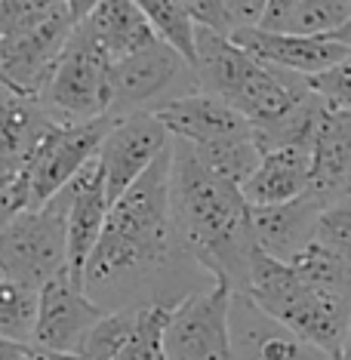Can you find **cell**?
<instances>
[{
	"mask_svg": "<svg viewBox=\"0 0 351 360\" xmlns=\"http://www.w3.org/2000/svg\"><path fill=\"white\" fill-rule=\"evenodd\" d=\"M173 145L160 154L111 203L105 231L84 268L87 296L105 311L117 308H176L191 292L207 290L216 277L185 250L170 194Z\"/></svg>",
	"mask_w": 351,
	"mask_h": 360,
	"instance_id": "1",
	"label": "cell"
},
{
	"mask_svg": "<svg viewBox=\"0 0 351 360\" xmlns=\"http://www.w3.org/2000/svg\"><path fill=\"white\" fill-rule=\"evenodd\" d=\"M170 194L185 250L216 281L243 292L250 283L253 256L259 250L253 234V203L243 188L213 173L191 142L173 136Z\"/></svg>",
	"mask_w": 351,
	"mask_h": 360,
	"instance_id": "2",
	"label": "cell"
},
{
	"mask_svg": "<svg viewBox=\"0 0 351 360\" xmlns=\"http://www.w3.org/2000/svg\"><path fill=\"white\" fill-rule=\"evenodd\" d=\"M243 292L277 323L342 360L351 330V296L317 290L293 268V262L274 259L262 250L253 256Z\"/></svg>",
	"mask_w": 351,
	"mask_h": 360,
	"instance_id": "3",
	"label": "cell"
},
{
	"mask_svg": "<svg viewBox=\"0 0 351 360\" xmlns=\"http://www.w3.org/2000/svg\"><path fill=\"white\" fill-rule=\"evenodd\" d=\"M200 93L191 59L173 44L158 40L148 50L114 59L108 71V114H158L170 102Z\"/></svg>",
	"mask_w": 351,
	"mask_h": 360,
	"instance_id": "4",
	"label": "cell"
},
{
	"mask_svg": "<svg viewBox=\"0 0 351 360\" xmlns=\"http://www.w3.org/2000/svg\"><path fill=\"white\" fill-rule=\"evenodd\" d=\"M68 268V191L0 225V274L44 286Z\"/></svg>",
	"mask_w": 351,
	"mask_h": 360,
	"instance_id": "5",
	"label": "cell"
},
{
	"mask_svg": "<svg viewBox=\"0 0 351 360\" xmlns=\"http://www.w3.org/2000/svg\"><path fill=\"white\" fill-rule=\"evenodd\" d=\"M108 50L96 40L84 22H77L75 34L65 44L46 86L37 102L56 124H84L108 114Z\"/></svg>",
	"mask_w": 351,
	"mask_h": 360,
	"instance_id": "6",
	"label": "cell"
},
{
	"mask_svg": "<svg viewBox=\"0 0 351 360\" xmlns=\"http://www.w3.org/2000/svg\"><path fill=\"white\" fill-rule=\"evenodd\" d=\"M231 299V286L216 281L179 302L167 321V360H234Z\"/></svg>",
	"mask_w": 351,
	"mask_h": 360,
	"instance_id": "7",
	"label": "cell"
},
{
	"mask_svg": "<svg viewBox=\"0 0 351 360\" xmlns=\"http://www.w3.org/2000/svg\"><path fill=\"white\" fill-rule=\"evenodd\" d=\"M114 120L117 117L102 114V117L84 120V124L50 127V133L40 139V145L31 154L28 169H25L31 179V210L53 200L89 160H96Z\"/></svg>",
	"mask_w": 351,
	"mask_h": 360,
	"instance_id": "8",
	"label": "cell"
},
{
	"mask_svg": "<svg viewBox=\"0 0 351 360\" xmlns=\"http://www.w3.org/2000/svg\"><path fill=\"white\" fill-rule=\"evenodd\" d=\"M170 145H173V133L158 114H127V117L114 120L99 154H96L111 203L124 198Z\"/></svg>",
	"mask_w": 351,
	"mask_h": 360,
	"instance_id": "9",
	"label": "cell"
},
{
	"mask_svg": "<svg viewBox=\"0 0 351 360\" xmlns=\"http://www.w3.org/2000/svg\"><path fill=\"white\" fill-rule=\"evenodd\" d=\"M77 28L75 13H62L53 19L40 22V25L10 31L0 34V75H4V86H13L19 93L40 96L46 86L56 62L65 50Z\"/></svg>",
	"mask_w": 351,
	"mask_h": 360,
	"instance_id": "10",
	"label": "cell"
},
{
	"mask_svg": "<svg viewBox=\"0 0 351 360\" xmlns=\"http://www.w3.org/2000/svg\"><path fill=\"white\" fill-rule=\"evenodd\" d=\"M105 317V308L87 296L84 283L65 268L40 286V317L34 330V345L50 351L80 354L89 330Z\"/></svg>",
	"mask_w": 351,
	"mask_h": 360,
	"instance_id": "11",
	"label": "cell"
},
{
	"mask_svg": "<svg viewBox=\"0 0 351 360\" xmlns=\"http://www.w3.org/2000/svg\"><path fill=\"white\" fill-rule=\"evenodd\" d=\"M231 339L234 360H339L277 323L247 292L231 299Z\"/></svg>",
	"mask_w": 351,
	"mask_h": 360,
	"instance_id": "12",
	"label": "cell"
},
{
	"mask_svg": "<svg viewBox=\"0 0 351 360\" xmlns=\"http://www.w3.org/2000/svg\"><path fill=\"white\" fill-rule=\"evenodd\" d=\"M247 53H253L259 62L277 65V68L299 71L305 77H314L321 71L333 68L345 56H351V46L336 37H314V34H296V31H272L247 25L231 34Z\"/></svg>",
	"mask_w": 351,
	"mask_h": 360,
	"instance_id": "13",
	"label": "cell"
},
{
	"mask_svg": "<svg viewBox=\"0 0 351 360\" xmlns=\"http://www.w3.org/2000/svg\"><path fill=\"white\" fill-rule=\"evenodd\" d=\"M68 191V271L84 283V268L105 231L111 212L108 185L99 158L89 160L80 173L65 185Z\"/></svg>",
	"mask_w": 351,
	"mask_h": 360,
	"instance_id": "14",
	"label": "cell"
},
{
	"mask_svg": "<svg viewBox=\"0 0 351 360\" xmlns=\"http://www.w3.org/2000/svg\"><path fill=\"white\" fill-rule=\"evenodd\" d=\"M324 207L312 194H302L287 203H268L253 207V234L256 247L274 259L293 262L302 250H308L317 240V222Z\"/></svg>",
	"mask_w": 351,
	"mask_h": 360,
	"instance_id": "15",
	"label": "cell"
},
{
	"mask_svg": "<svg viewBox=\"0 0 351 360\" xmlns=\"http://www.w3.org/2000/svg\"><path fill=\"white\" fill-rule=\"evenodd\" d=\"M308 194L321 203L351 198V111L326 105L324 127L312 151V188Z\"/></svg>",
	"mask_w": 351,
	"mask_h": 360,
	"instance_id": "16",
	"label": "cell"
},
{
	"mask_svg": "<svg viewBox=\"0 0 351 360\" xmlns=\"http://www.w3.org/2000/svg\"><path fill=\"white\" fill-rule=\"evenodd\" d=\"M158 117L176 139H185V142L194 145H210L231 136L253 133V124L231 102L219 99L213 93H203V89L170 102L167 108L158 111Z\"/></svg>",
	"mask_w": 351,
	"mask_h": 360,
	"instance_id": "17",
	"label": "cell"
},
{
	"mask_svg": "<svg viewBox=\"0 0 351 360\" xmlns=\"http://www.w3.org/2000/svg\"><path fill=\"white\" fill-rule=\"evenodd\" d=\"M56 120L44 111L37 96L4 86L0 99V179H13L28 169V160L40 139L50 133Z\"/></svg>",
	"mask_w": 351,
	"mask_h": 360,
	"instance_id": "18",
	"label": "cell"
},
{
	"mask_svg": "<svg viewBox=\"0 0 351 360\" xmlns=\"http://www.w3.org/2000/svg\"><path fill=\"white\" fill-rule=\"evenodd\" d=\"M259 62L247 53L231 34H222L216 28L198 25V56H194V71H198L200 89L213 93L225 102H234L241 89L250 84L259 71Z\"/></svg>",
	"mask_w": 351,
	"mask_h": 360,
	"instance_id": "19",
	"label": "cell"
},
{
	"mask_svg": "<svg viewBox=\"0 0 351 360\" xmlns=\"http://www.w3.org/2000/svg\"><path fill=\"white\" fill-rule=\"evenodd\" d=\"M241 188L253 207L287 203V200L302 198L312 188V151H305V148L265 151L256 173Z\"/></svg>",
	"mask_w": 351,
	"mask_h": 360,
	"instance_id": "20",
	"label": "cell"
},
{
	"mask_svg": "<svg viewBox=\"0 0 351 360\" xmlns=\"http://www.w3.org/2000/svg\"><path fill=\"white\" fill-rule=\"evenodd\" d=\"M84 25L108 50L111 59H127L160 40L151 19L136 0H102L84 19Z\"/></svg>",
	"mask_w": 351,
	"mask_h": 360,
	"instance_id": "21",
	"label": "cell"
},
{
	"mask_svg": "<svg viewBox=\"0 0 351 360\" xmlns=\"http://www.w3.org/2000/svg\"><path fill=\"white\" fill-rule=\"evenodd\" d=\"M40 317V290L19 281H0V339L31 342Z\"/></svg>",
	"mask_w": 351,
	"mask_h": 360,
	"instance_id": "22",
	"label": "cell"
},
{
	"mask_svg": "<svg viewBox=\"0 0 351 360\" xmlns=\"http://www.w3.org/2000/svg\"><path fill=\"white\" fill-rule=\"evenodd\" d=\"M194 148H198L203 163H207L213 173L231 179V182H238V185L247 182V179L256 173L259 163H262V148H259V142L253 133L231 136V139L210 142V145H194Z\"/></svg>",
	"mask_w": 351,
	"mask_h": 360,
	"instance_id": "23",
	"label": "cell"
},
{
	"mask_svg": "<svg viewBox=\"0 0 351 360\" xmlns=\"http://www.w3.org/2000/svg\"><path fill=\"white\" fill-rule=\"evenodd\" d=\"M145 10V15L151 19L154 31L160 34V40L173 44L179 53H185L194 65L198 56V22L191 19V13L185 10L182 0H136Z\"/></svg>",
	"mask_w": 351,
	"mask_h": 360,
	"instance_id": "24",
	"label": "cell"
},
{
	"mask_svg": "<svg viewBox=\"0 0 351 360\" xmlns=\"http://www.w3.org/2000/svg\"><path fill=\"white\" fill-rule=\"evenodd\" d=\"M167 305H148L139 308V321L133 326V335L114 360H167Z\"/></svg>",
	"mask_w": 351,
	"mask_h": 360,
	"instance_id": "25",
	"label": "cell"
},
{
	"mask_svg": "<svg viewBox=\"0 0 351 360\" xmlns=\"http://www.w3.org/2000/svg\"><path fill=\"white\" fill-rule=\"evenodd\" d=\"M136 321H139V308L105 311L102 321L89 330L80 354L87 360H114L120 354V348L127 345V339L133 335Z\"/></svg>",
	"mask_w": 351,
	"mask_h": 360,
	"instance_id": "26",
	"label": "cell"
},
{
	"mask_svg": "<svg viewBox=\"0 0 351 360\" xmlns=\"http://www.w3.org/2000/svg\"><path fill=\"white\" fill-rule=\"evenodd\" d=\"M351 22V0H302L283 31L330 37Z\"/></svg>",
	"mask_w": 351,
	"mask_h": 360,
	"instance_id": "27",
	"label": "cell"
},
{
	"mask_svg": "<svg viewBox=\"0 0 351 360\" xmlns=\"http://www.w3.org/2000/svg\"><path fill=\"white\" fill-rule=\"evenodd\" d=\"M71 10V0H0V34L22 31Z\"/></svg>",
	"mask_w": 351,
	"mask_h": 360,
	"instance_id": "28",
	"label": "cell"
},
{
	"mask_svg": "<svg viewBox=\"0 0 351 360\" xmlns=\"http://www.w3.org/2000/svg\"><path fill=\"white\" fill-rule=\"evenodd\" d=\"M317 240L351 262V198L324 207L321 222H317Z\"/></svg>",
	"mask_w": 351,
	"mask_h": 360,
	"instance_id": "29",
	"label": "cell"
},
{
	"mask_svg": "<svg viewBox=\"0 0 351 360\" xmlns=\"http://www.w3.org/2000/svg\"><path fill=\"white\" fill-rule=\"evenodd\" d=\"M312 89L321 93L330 105L351 111V56H345L342 62H336L333 68L321 71L312 77Z\"/></svg>",
	"mask_w": 351,
	"mask_h": 360,
	"instance_id": "30",
	"label": "cell"
},
{
	"mask_svg": "<svg viewBox=\"0 0 351 360\" xmlns=\"http://www.w3.org/2000/svg\"><path fill=\"white\" fill-rule=\"evenodd\" d=\"M185 10L191 13V19L198 25L216 28L222 34H234V22L231 13H228V0H182Z\"/></svg>",
	"mask_w": 351,
	"mask_h": 360,
	"instance_id": "31",
	"label": "cell"
},
{
	"mask_svg": "<svg viewBox=\"0 0 351 360\" xmlns=\"http://www.w3.org/2000/svg\"><path fill=\"white\" fill-rule=\"evenodd\" d=\"M268 4H272V0H228V13H231L234 31L247 28V25H262Z\"/></svg>",
	"mask_w": 351,
	"mask_h": 360,
	"instance_id": "32",
	"label": "cell"
},
{
	"mask_svg": "<svg viewBox=\"0 0 351 360\" xmlns=\"http://www.w3.org/2000/svg\"><path fill=\"white\" fill-rule=\"evenodd\" d=\"M0 360H50V348H40L34 342L0 339Z\"/></svg>",
	"mask_w": 351,
	"mask_h": 360,
	"instance_id": "33",
	"label": "cell"
},
{
	"mask_svg": "<svg viewBox=\"0 0 351 360\" xmlns=\"http://www.w3.org/2000/svg\"><path fill=\"white\" fill-rule=\"evenodd\" d=\"M302 4V0H272L268 4V13L262 19V25L259 28H272V31H283V25L290 22V15L296 13V6Z\"/></svg>",
	"mask_w": 351,
	"mask_h": 360,
	"instance_id": "34",
	"label": "cell"
},
{
	"mask_svg": "<svg viewBox=\"0 0 351 360\" xmlns=\"http://www.w3.org/2000/svg\"><path fill=\"white\" fill-rule=\"evenodd\" d=\"M99 4H102V0H71V13H75V19H77V22H84L87 15L93 13Z\"/></svg>",
	"mask_w": 351,
	"mask_h": 360,
	"instance_id": "35",
	"label": "cell"
},
{
	"mask_svg": "<svg viewBox=\"0 0 351 360\" xmlns=\"http://www.w3.org/2000/svg\"><path fill=\"white\" fill-rule=\"evenodd\" d=\"M330 37H336V40H342V44H348V46H351V22H348V25H342L336 34H330Z\"/></svg>",
	"mask_w": 351,
	"mask_h": 360,
	"instance_id": "36",
	"label": "cell"
},
{
	"mask_svg": "<svg viewBox=\"0 0 351 360\" xmlns=\"http://www.w3.org/2000/svg\"><path fill=\"white\" fill-rule=\"evenodd\" d=\"M342 360H351V330H348V339H345V351H342Z\"/></svg>",
	"mask_w": 351,
	"mask_h": 360,
	"instance_id": "37",
	"label": "cell"
}]
</instances>
